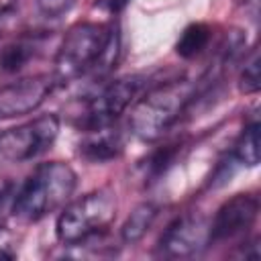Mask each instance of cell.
<instances>
[{"label":"cell","instance_id":"1","mask_svg":"<svg viewBox=\"0 0 261 261\" xmlns=\"http://www.w3.org/2000/svg\"><path fill=\"white\" fill-rule=\"evenodd\" d=\"M77 186V175L63 161H47L18 188L12 202V216L20 222H35L53 210L63 208Z\"/></svg>","mask_w":261,"mask_h":261},{"label":"cell","instance_id":"2","mask_svg":"<svg viewBox=\"0 0 261 261\" xmlns=\"http://www.w3.org/2000/svg\"><path fill=\"white\" fill-rule=\"evenodd\" d=\"M196 88L188 80H169L153 86L135 102L128 114L130 133L147 143L159 141L194 100Z\"/></svg>","mask_w":261,"mask_h":261},{"label":"cell","instance_id":"3","mask_svg":"<svg viewBox=\"0 0 261 261\" xmlns=\"http://www.w3.org/2000/svg\"><path fill=\"white\" fill-rule=\"evenodd\" d=\"M118 212L116 192L112 188H100L84 194L82 198L63 206L55 222V234L59 243L71 247L90 241L110 228Z\"/></svg>","mask_w":261,"mask_h":261},{"label":"cell","instance_id":"4","mask_svg":"<svg viewBox=\"0 0 261 261\" xmlns=\"http://www.w3.org/2000/svg\"><path fill=\"white\" fill-rule=\"evenodd\" d=\"M110 35V27L98 22H77L73 24L55 55V71L53 82L67 84L86 71H92L98 63L106 41Z\"/></svg>","mask_w":261,"mask_h":261},{"label":"cell","instance_id":"5","mask_svg":"<svg viewBox=\"0 0 261 261\" xmlns=\"http://www.w3.org/2000/svg\"><path fill=\"white\" fill-rule=\"evenodd\" d=\"M59 135V116L43 114L31 122L6 128L0 135V157L12 163L29 161L51 149Z\"/></svg>","mask_w":261,"mask_h":261},{"label":"cell","instance_id":"6","mask_svg":"<svg viewBox=\"0 0 261 261\" xmlns=\"http://www.w3.org/2000/svg\"><path fill=\"white\" fill-rule=\"evenodd\" d=\"M143 80L139 75H126L102 86L96 94H92L86 102L84 114H80L77 126L82 130L114 124V120L135 102Z\"/></svg>","mask_w":261,"mask_h":261},{"label":"cell","instance_id":"7","mask_svg":"<svg viewBox=\"0 0 261 261\" xmlns=\"http://www.w3.org/2000/svg\"><path fill=\"white\" fill-rule=\"evenodd\" d=\"M210 245V222L204 216L188 212L167 224L159 239L161 255L169 259H186L198 255Z\"/></svg>","mask_w":261,"mask_h":261},{"label":"cell","instance_id":"8","mask_svg":"<svg viewBox=\"0 0 261 261\" xmlns=\"http://www.w3.org/2000/svg\"><path fill=\"white\" fill-rule=\"evenodd\" d=\"M259 214V200L253 194H234L214 214L210 222V245L232 241L249 232Z\"/></svg>","mask_w":261,"mask_h":261},{"label":"cell","instance_id":"9","mask_svg":"<svg viewBox=\"0 0 261 261\" xmlns=\"http://www.w3.org/2000/svg\"><path fill=\"white\" fill-rule=\"evenodd\" d=\"M53 77L31 75L0 88V120L35 112L51 94Z\"/></svg>","mask_w":261,"mask_h":261},{"label":"cell","instance_id":"10","mask_svg":"<svg viewBox=\"0 0 261 261\" xmlns=\"http://www.w3.org/2000/svg\"><path fill=\"white\" fill-rule=\"evenodd\" d=\"M120 151L122 141L114 124L84 130V137L80 141V155L92 163H106L110 159H116Z\"/></svg>","mask_w":261,"mask_h":261},{"label":"cell","instance_id":"11","mask_svg":"<svg viewBox=\"0 0 261 261\" xmlns=\"http://www.w3.org/2000/svg\"><path fill=\"white\" fill-rule=\"evenodd\" d=\"M157 214H159V208L153 202H141V204H137L133 208V212L126 216L124 224L120 226V239H122V243L133 245V243L141 241L149 232V228L153 226Z\"/></svg>","mask_w":261,"mask_h":261},{"label":"cell","instance_id":"12","mask_svg":"<svg viewBox=\"0 0 261 261\" xmlns=\"http://www.w3.org/2000/svg\"><path fill=\"white\" fill-rule=\"evenodd\" d=\"M210 39H212V33L208 24L192 22L181 31L179 39L175 41V53L184 59H194L208 47Z\"/></svg>","mask_w":261,"mask_h":261},{"label":"cell","instance_id":"13","mask_svg":"<svg viewBox=\"0 0 261 261\" xmlns=\"http://www.w3.org/2000/svg\"><path fill=\"white\" fill-rule=\"evenodd\" d=\"M232 157L247 167H255L259 163V124L257 120L245 124L239 139L232 147Z\"/></svg>","mask_w":261,"mask_h":261},{"label":"cell","instance_id":"14","mask_svg":"<svg viewBox=\"0 0 261 261\" xmlns=\"http://www.w3.org/2000/svg\"><path fill=\"white\" fill-rule=\"evenodd\" d=\"M35 55V45L31 41H14L8 43L0 51V73H16L20 71Z\"/></svg>","mask_w":261,"mask_h":261},{"label":"cell","instance_id":"15","mask_svg":"<svg viewBox=\"0 0 261 261\" xmlns=\"http://www.w3.org/2000/svg\"><path fill=\"white\" fill-rule=\"evenodd\" d=\"M177 151H179V145L177 143H167L163 147H159L157 151H153L145 163V177H159L177 157Z\"/></svg>","mask_w":261,"mask_h":261},{"label":"cell","instance_id":"16","mask_svg":"<svg viewBox=\"0 0 261 261\" xmlns=\"http://www.w3.org/2000/svg\"><path fill=\"white\" fill-rule=\"evenodd\" d=\"M259 53H253L251 59L245 61V67L239 75V92L241 94H255L261 88V73H259Z\"/></svg>","mask_w":261,"mask_h":261},{"label":"cell","instance_id":"17","mask_svg":"<svg viewBox=\"0 0 261 261\" xmlns=\"http://www.w3.org/2000/svg\"><path fill=\"white\" fill-rule=\"evenodd\" d=\"M75 0H37V8L47 18H59L71 10Z\"/></svg>","mask_w":261,"mask_h":261},{"label":"cell","instance_id":"18","mask_svg":"<svg viewBox=\"0 0 261 261\" xmlns=\"http://www.w3.org/2000/svg\"><path fill=\"white\" fill-rule=\"evenodd\" d=\"M10 194H12V184L8 179H0V210L6 204V200L10 198Z\"/></svg>","mask_w":261,"mask_h":261},{"label":"cell","instance_id":"19","mask_svg":"<svg viewBox=\"0 0 261 261\" xmlns=\"http://www.w3.org/2000/svg\"><path fill=\"white\" fill-rule=\"evenodd\" d=\"M14 6H16V0H0V18L10 14L14 10Z\"/></svg>","mask_w":261,"mask_h":261},{"label":"cell","instance_id":"20","mask_svg":"<svg viewBox=\"0 0 261 261\" xmlns=\"http://www.w3.org/2000/svg\"><path fill=\"white\" fill-rule=\"evenodd\" d=\"M126 2H128V0H110V6H112V10H120Z\"/></svg>","mask_w":261,"mask_h":261},{"label":"cell","instance_id":"21","mask_svg":"<svg viewBox=\"0 0 261 261\" xmlns=\"http://www.w3.org/2000/svg\"><path fill=\"white\" fill-rule=\"evenodd\" d=\"M12 257H14V255H12L10 251H6V249L0 247V259H12Z\"/></svg>","mask_w":261,"mask_h":261}]
</instances>
